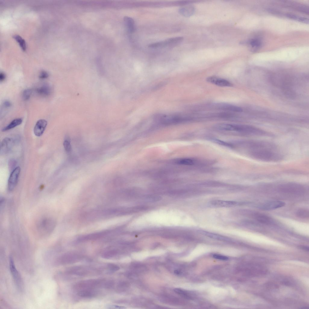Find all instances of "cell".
Segmentation results:
<instances>
[{"mask_svg":"<svg viewBox=\"0 0 309 309\" xmlns=\"http://www.w3.org/2000/svg\"><path fill=\"white\" fill-rule=\"evenodd\" d=\"M100 283V282L99 280H87L81 282L76 285L78 288H92V287L99 284Z\"/></svg>","mask_w":309,"mask_h":309,"instance_id":"cell-14","label":"cell"},{"mask_svg":"<svg viewBox=\"0 0 309 309\" xmlns=\"http://www.w3.org/2000/svg\"><path fill=\"white\" fill-rule=\"evenodd\" d=\"M6 78V75L3 72H1L0 73V81L2 82L4 81Z\"/></svg>","mask_w":309,"mask_h":309,"instance_id":"cell-36","label":"cell"},{"mask_svg":"<svg viewBox=\"0 0 309 309\" xmlns=\"http://www.w3.org/2000/svg\"><path fill=\"white\" fill-rule=\"evenodd\" d=\"M179 12L182 15L187 17L192 14L194 12V9L193 7H190V8H182L180 9Z\"/></svg>","mask_w":309,"mask_h":309,"instance_id":"cell-23","label":"cell"},{"mask_svg":"<svg viewBox=\"0 0 309 309\" xmlns=\"http://www.w3.org/2000/svg\"><path fill=\"white\" fill-rule=\"evenodd\" d=\"M65 150L67 152H69L71 150V146L69 141L67 140H65L63 144Z\"/></svg>","mask_w":309,"mask_h":309,"instance_id":"cell-29","label":"cell"},{"mask_svg":"<svg viewBox=\"0 0 309 309\" xmlns=\"http://www.w3.org/2000/svg\"><path fill=\"white\" fill-rule=\"evenodd\" d=\"M296 214L297 216L301 218H307L309 217V210L305 208H301L297 210Z\"/></svg>","mask_w":309,"mask_h":309,"instance_id":"cell-20","label":"cell"},{"mask_svg":"<svg viewBox=\"0 0 309 309\" xmlns=\"http://www.w3.org/2000/svg\"><path fill=\"white\" fill-rule=\"evenodd\" d=\"M183 39V38L181 37L169 38L164 41L158 42V47H174L180 43Z\"/></svg>","mask_w":309,"mask_h":309,"instance_id":"cell-7","label":"cell"},{"mask_svg":"<svg viewBox=\"0 0 309 309\" xmlns=\"http://www.w3.org/2000/svg\"><path fill=\"white\" fill-rule=\"evenodd\" d=\"M177 162L178 164L186 165H191L193 164V162L192 160L189 159H182L179 160Z\"/></svg>","mask_w":309,"mask_h":309,"instance_id":"cell-27","label":"cell"},{"mask_svg":"<svg viewBox=\"0 0 309 309\" xmlns=\"http://www.w3.org/2000/svg\"><path fill=\"white\" fill-rule=\"evenodd\" d=\"M114 285V283L112 281H109L107 282L105 284V286L107 288H110L113 287Z\"/></svg>","mask_w":309,"mask_h":309,"instance_id":"cell-37","label":"cell"},{"mask_svg":"<svg viewBox=\"0 0 309 309\" xmlns=\"http://www.w3.org/2000/svg\"><path fill=\"white\" fill-rule=\"evenodd\" d=\"M214 142H215L216 143L218 144L221 145H223L224 146H225L228 147H231V146L230 145V144L226 142H225L223 141H222L221 140L216 139H214Z\"/></svg>","mask_w":309,"mask_h":309,"instance_id":"cell-35","label":"cell"},{"mask_svg":"<svg viewBox=\"0 0 309 309\" xmlns=\"http://www.w3.org/2000/svg\"><path fill=\"white\" fill-rule=\"evenodd\" d=\"M49 77L48 73L45 71H43L40 72L39 76V78L41 79H44L48 78Z\"/></svg>","mask_w":309,"mask_h":309,"instance_id":"cell-31","label":"cell"},{"mask_svg":"<svg viewBox=\"0 0 309 309\" xmlns=\"http://www.w3.org/2000/svg\"><path fill=\"white\" fill-rule=\"evenodd\" d=\"M17 162L15 159H10L9 162L8 166L9 170L12 172L17 167H16Z\"/></svg>","mask_w":309,"mask_h":309,"instance_id":"cell-28","label":"cell"},{"mask_svg":"<svg viewBox=\"0 0 309 309\" xmlns=\"http://www.w3.org/2000/svg\"><path fill=\"white\" fill-rule=\"evenodd\" d=\"M174 290L175 292L182 296L187 297H188L186 292L183 290L178 288H176L174 289Z\"/></svg>","mask_w":309,"mask_h":309,"instance_id":"cell-33","label":"cell"},{"mask_svg":"<svg viewBox=\"0 0 309 309\" xmlns=\"http://www.w3.org/2000/svg\"><path fill=\"white\" fill-rule=\"evenodd\" d=\"M9 268L11 273L17 289L22 292L24 289V284L22 277L17 269L12 257H9Z\"/></svg>","mask_w":309,"mask_h":309,"instance_id":"cell-2","label":"cell"},{"mask_svg":"<svg viewBox=\"0 0 309 309\" xmlns=\"http://www.w3.org/2000/svg\"><path fill=\"white\" fill-rule=\"evenodd\" d=\"M200 232L207 237L217 240L225 242H230L231 241L230 238L217 234L202 230L200 231Z\"/></svg>","mask_w":309,"mask_h":309,"instance_id":"cell-12","label":"cell"},{"mask_svg":"<svg viewBox=\"0 0 309 309\" xmlns=\"http://www.w3.org/2000/svg\"><path fill=\"white\" fill-rule=\"evenodd\" d=\"M206 81L210 83L220 87H230L232 84L228 80L215 76H211L206 78Z\"/></svg>","mask_w":309,"mask_h":309,"instance_id":"cell-6","label":"cell"},{"mask_svg":"<svg viewBox=\"0 0 309 309\" xmlns=\"http://www.w3.org/2000/svg\"><path fill=\"white\" fill-rule=\"evenodd\" d=\"M36 93L39 95L43 96H47L50 95L51 92V87L47 84H44L37 88Z\"/></svg>","mask_w":309,"mask_h":309,"instance_id":"cell-16","label":"cell"},{"mask_svg":"<svg viewBox=\"0 0 309 309\" xmlns=\"http://www.w3.org/2000/svg\"><path fill=\"white\" fill-rule=\"evenodd\" d=\"M107 308L108 309H125L126 308L122 306L116 305H108L106 306Z\"/></svg>","mask_w":309,"mask_h":309,"instance_id":"cell-34","label":"cell"},{"mask_svg":"<svg viewBox=\"0 0 309 309\" xmlns=\"http://www.w3.org/2000/svg\"><path fill=\"white\" fill-rule=\"evenodd\" d=\"M251 155L259 160L266 162H274L280 160L282 157L273 149L271 147L264 143H256L251 147Z\"/></svg>","mask_w":309,"mask_h":309,"instance_id":"cell-1","label":"cell"},{"mask_svg":"<svg viewBox=\"0 0 309 309\" xmlns=\"http://www.w3.org/2000/svg\"><path fill=\"white\" fill-rule=\"evenodd\" d=\"M213 257L215 259L223 261H227L229 259L228 257L220 255L214 254L213 256Z\"/></svg>","mask_w":309,"mask_h":309,"instance_id":"cell-32","label":"cell"},{"mask_svg":"<svg viewBox=\"0 0 309 309\" xmlns=\"http://www.w3.org/2000/svg\"><path fill=\"white\" fill-rule=\"evenodd\" d=\"M116 250L110 251L105 252L103 255V257L105 258H109L116 256L117 253Z\"/></svg>","mask_w":309,"mask_h":309,"instance_id":"cell-25","label":"cell"},{"mask_svg":"<svg viewBox=\"0 0 309 309\" xmlns=\"http://www.w3.org/2000/svg\"><path fill=\"white\" fill-rule=\"evenodd\" d=\"M217 130L227 131H235L240 132V125L222 123L217 124L215 127Z\"/></svg>","mask_w":309,"mask_h":309,"instance_id":"cell-11","label":"cell"},{"mask_svg":"<svg viewBox=\"0 0 309 309\" xmlns=\"http://www.w3.org/2000/svg\"><path fill=\"white\" fill-rule=\"evenodd\" d=\"M285 204L282 201H274L264 204L260 206V208L264 210H272L283 207Z\"/></svg>","mask_w":309,"mask_h":309,"instance_id":"cell-9","label":"cell"},{"mask_svg":"<svg viewBox=\"0 0 309 309\" xmlns=\"http://www.w3.org/2000/svg\"><path fill=\"white\" fill-rule=\"evenodd\" d=\"M300 247L301 249H303L306 251H308L309 248L307 246L301 245L300 246Z\"/></svg>","mask_w":309,"mask_h":309,"instance_id":"cell-39","label":"cell"},{"mask_svg":"<svg viewBox=\"0 0 309 309\" xmlns=\"http://www.w3.org/2000/svg\"><path fill=\"white\" fill-rule=\"evenodd\" d=\"M32 91L31 89H27L25 90L23 92L22 96L24 100L27 101L29 100L32 94Z\"/></svg>","mask_w":309,"mask_h":309,"instance_id":"cell-24","label":"cell"},{"mask_svg":"<svg viewBox=\"0 0 309 309\" xmlns=\"http://www.w3.org/2000/svg\"><path fill=\"white\" fill-rule=\"evenodd\" d=\"M3 105L4 107L7 108L10 107L12 105L11 103L8 101H5Z\"/></svg>","mask_w":309,"mask_h":309,"instance_id":"cell-38","label":"cell"},{"mask_svg":"<svg viewBox=\"0 0 309 309\" xmlns=\"http://www.w3.org/2000/svg\"><path fill=\"white\" fill-rule=\"evenodd\" d=\"M216 107L219 109L235 112H241L243 111L241 107L225 103H217Z\"/></svg>","mask_w":309,"mask_h":309,"instance_id":"cell-13","label":"cell"},{"mask_svg":"<svg viewBox=\"0 0 309 309\" xmlns=\"http://www.w3.org/2000/svg\"><path fill=\"white\" fill-rule=\"evenodd\" d=\"M13 37L18 42L22 50L25 51L26 50V44L25 40L18 35H14Z\"/></svg>","mask_w":309,"mask_h":309,"instance_id":"cell-21","label":"cell"},{"mask_svg":"<svg viewBox=\"0 0 309 309\" xmlns=\"http://www.w3.org/2000/svg\"><path fill=\"white\" fill-rule=\"evenodd\" d=\"M14 144V141L12 139L6 137L3 139L1 143L0 153L1 155H4L9 153Z\"/></svg>","mask_w":309,"mask_h":309,"instance_id":"cell-8","label":"cell"},{"mask_svg":"<svg viewBox=\"0 0 309 309\" xmlns=\"http://www.w3.org/2000/svg\"><path fill=\"white\" fill-rule=\"evenodd\" d=\"M48 125L47 121L45 119H40L36 123L34 129V132L37 136L43 135Z\"/></svg>","mask_w":309,"mask_h":309,"instance_id":"cell-10","label":"cell"},{"mask_svg":"<svg viewBox=\"0 0 309 309\" xmlns=\"http://www.w3.org/2000/svg\"><path fill=\"white\" fill-rule=\"evenodd\" d=\"M79 259V256L72 253H67L59 257L55 262L56 265L69 264L74 262Z\"/></svg>","mask_w":309,"mask_h":309,"instance_id":"cell-4","label":"cell"},{"mask_svg":"<svg viewBox=\"0 0 309 309\" xmlns=\"http://www.w3.org/2000/svg\"><path fill=\"white\" fill-rule=\"evenodd\" d=\"M286 16L288 18L293 20H297L306 24H308L309 23L308 19L306 18L300 17L290 14H287Z\"/></svg>","mask_w":309,"mask_h":309,"instance_id":"cell-19","label":"cell"},{"mask_svg":"<svg viewBox=\"0 0 309 309\" xmlns=\"http://www.w3.org/2000/svg\"><path fill=\"white\" fill-rule=\"evenodd\" d=\"M255 219L259 222L266 225H269L272 222V219L267 216L260 213H256L253 215Z\"/></svg>","mask_w":309,"mask_h":309,"instance_id":"cell-15","label":"cell"},{"mask_svg":"<svg viewBox=\"0 0 309 309\" xmlns=\"http://www.w3.org/2000/svg\"><path fill=\"white\" fill-rule=\"evenodd\" d=\"M20 172L21 168L19 166L12 172L8 181V188L9 191H12L16 187Z\"/></svg>","mask_w":309,"mask_h":309,"instance_id":"cell-3","label":"cell"},{"mask_svg":"<svg viewBox=\"0 0 309 309\" xmlns=\"http://www.w3.org/2000/svg\"><path fill=\"white\" fill-rule=\"evenodd\" d=\"M108 266L109 270L115 272L120 269L119 267L114 264H109Z\"/></svg>","mask_w":309,"mask_h":309,"instance_id":"cell-30","label":"cell"},{"mask_svg":"<svg viewBox=\"0 0 309 309\" xmlns=\"http://www.w3.org/2000/svg\"><path fill=\"white\" fill-rule=\"evenodd\" d=\"M22 122V120L21 118H18L14 119L9 125L4 128L2 131L5 132L15 128L20 125Z\"/></svg>","mask_w":309,"mask_h":309,"instance_id":"cell-18","label":"cell"},{"mask_svg":"<svg viewBox=\"0 0 309 309\" xmlns=\"http://www.w3.org/2000/svg\"><path fill=\"white\" fill-rule=\"evenodd\" d=\"M250 44L251 46L254 48H259L261 45V42L257 39H253L251 40L250 41Z\"/></svg>","mask_w":309,"mask_h":309,"instance_id":"cell-26","label":"cell"},{"mask_svg":"<svg viewBox=\"0 0 309 309\" xmlns=\"http://www.w3.org/2000/svg\"><path fill=\"white\" fill-rule=\"evenodd\" d=\"M125 24L128 32L131 33H134L135 30V23L134 20L129 17L124 18Z\"/></svg>","mask_w":309,"mask_h":309,"instance_id":"cell-17","label":"cell"},{"mask_svg":"<svg viewBox=\"0 0 309 309\" xmlns=\"http://www.w3.org/2000/svg\"><path fill=\"white\" fill-rule=\"evenodd\" d=\"M211 205L217 207H230L243 204V202L234 201L214 200L210 202Z\"/></svg>","mask_w":309,"mask_h":309,"instance_id":"cell-5","label":"cell"},{"mask_svg":"<svg viewBox=\"0 0 309 309\" xmlns=\"http://www.w3.org/2000/svg\"><path fill=\"white\" fill-rule=\"evenodd\" d=\"M78 296L84 298L91 297L94 295V292L90 290H83L79 291L78 293Z\"/></svg>","mask_w":309,"mask_h":309,"instance_id":"cell-22","label":"cell"}]
</instances>
